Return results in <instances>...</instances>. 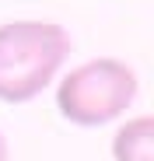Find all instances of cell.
<instances>
[{
    "label": "cell",
    "mask_w": 154,
    "mask_h": 161,
    "mask_svg": "<svg viewBox=\"0 0 154 161\" xmlns=\"http://www.w3.org/2000/svg\"><path fill=\"white\" fill-rule=\"evenodd\" d=\"M70 35L49 18L0 25V102H32L56 80L70 56Z\"/></svg>",
    "instance_id": "6da1fadb"
},
{
    "label": "cell",
    "mask_w": 154,
    "mask_h": 161,
    "mask_svg": "<svg viewBox=\"0 0 154 161\" xmlns=\"http://www.w3.org/2000/svg\"><path fill=\"white\" fill-rule=\"evenodd\" d=\"M112 161H154V119L133 116L112 137Z\"/></svg>",
    "instance_id": "3957f363"
},
{
    "label": "cell",
    "mask_w": 154,
    "mask_h": 161,
    "mask_svg": "<svg viewBox=\"0 0 154 161\" xmlns=\"http://www.w3.org/2000/svg\"><path fill=\"white\" fill-rule=\"evenodd\" d=\"M137 70L116 56H98L74 67L56 84V109L74 126H105L137 98Z\"/></svg>",
    "instance_id": "7a4b0ae2"
},
{
    "label": "cell",
    "mask_w": 154,
    "mask_h": 161,
    "mask_svg": "<svg viewBox=\"0 0 154 161\" xmlns=\"http://www.w3.org/2000/svg\"><path fill=\"white\" fill-rule=\"evenodd\" d=\"M0 161H11V151H7V140H4V133H0Z\"/></svg>",
    "instance_id": "277c9868"
}]
</instances>
